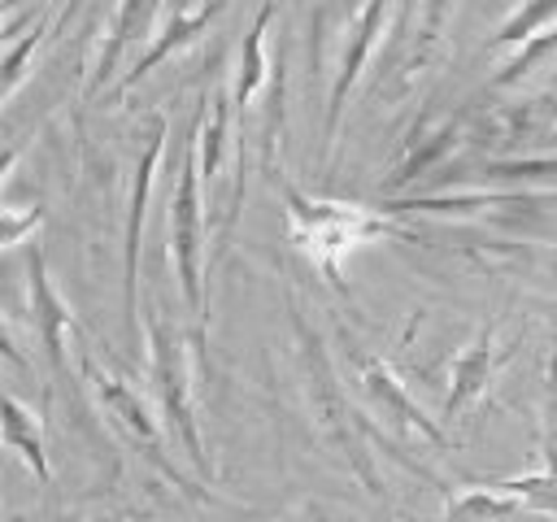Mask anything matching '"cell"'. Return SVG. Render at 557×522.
<instances>
[{"mask_svg":"<svg viewBox=\"0 0 557 522\" xmlns=\"http://www.w3.org/2000/svg\"><path fill=\"white\" fill-rule=\"evenodd\" d=\"M470 126V113L457 109V113H435V109H422L418 126L409 130L400 157L392 161V174H387V191H405V187H418V178H426L431 170H444L448 157L470 139L466 135Z\"/></svg>","mask_w":557,"mask_h":522,"instance_id":"obj_8","label":"cell"},{"mask_svg":"<svg viewBox=\"0 0 557 522\" xmlns=\"http://www.w3.org/2000/svg\"><path fill=\"white\" fill-rule=\"evenodd\" d=\"M83 378H87V391H91V400L100 405V413L135 444V448H144V457L152 461V465H161L174 483H183L187 487V478H178V470H174V461L165 457V444H170V435H165V426H161V413H152L148 405H144V396L126 383V378H117L113 370H104L91 352H83Z\"/></svg>","mask_w":557,"mask_h":522,"instance_id":"obj_7","label":"cell"},{"mask_svg":"<svg viewBox=\"0 0 557 522\" xmlns=\"http://www.w3.org/2000/svg\"><path fill=\"white\" fill-rule=\"evenodd\" d=\"M170 139V122L165 113H148V130L144 144L135 152V170H131V187H126V213H122V326L126 339H139V239H144V213H148V196H152V178L161 165Z\"/></svg>","mask_w":557,"mask_h":522,"instance_id":"obj_5","label":"cell"},{"mask_svg":"<svg viewBox=\"0 0 557 522\" xmlns=\"http://www.w3.org/2000/svg\"><path fill=\"white\" fill-rule=\"evenodd\" d=\"M357 383H361L366 400L374 405V413H379L392 431L413 435V439H426V444H435V448H448V431H444L435 418L422 413V405L405 391V383L396 378V370H392L383 357H361V361H357Z\"/></svg>","mask_w":557,"mask_h":522,"instance_id":"obj_10","label":"cell"},{"mask_svg":"<svg viewBox=\"0 0 557 522\" xmlns=\"http://www.w3.org/2000/svg\"><path fill=\"white\" fill-rule=\"evenodd\" d=\"M392 4L396 0H361L357 13L339 26L335 57H331V78H326V113H322V144H326V152L335 148V135H339L348 96H352L361 70L370 65V57H374V48H379V39L387 30Z\"/></svg>","mask_w":557,"mask_h":522,"instance_id":"obj_6","label":"cell"},{"mask_svg":"<svg viewBox=\"0 0 557 522\" xmlns=\"http://www.w3.org/2000/svg\"><path fill=\"white\" fill-rule=\"evenodd\" d=\"M557 26V0H522L492 35V48H522L527 39H535L540 30Z\"/></svg>","mask_w":557,"mask_h":522,"instance_id":"obj_19","label":"cell"},{"mask_svg":"<svg viewBox=\"0 0 557 522\" xmlns=\"http://www.w3.org/2000/svg\"><path fill=\"white\" fill-rule=\"evenodd\" d=\"M496 361H500V348H496V322H487V326H479L474 339L453 357V365H448V391H444V409H440V418L453 422V418H461L466 409H474V405L483 400L492 374H496Z\"/></svg>","mask_w":557,"mask_h":522,"instance_id":"obj_12","label":"cell"},{"mask_svg":"<svg viewBox=\"0 0 557 522\" xmlns=\"http://www.w3.org/2000/svg\"><path fill=\"white\" fill-rule=\"evenodd\" d=\"M152 9H157V0H117V9L109 13V26H104V44H100V52L91 61V74H87V91L104 87V78L117 70L122 52L148 30Z\"/></svg>","mask_w":557,"mask_h":522,"instance_id":"obj_14","label":"cell"},{"mask_svg":"<svg viewBox=\"0 0 557 522\" xmlns=\"http://www.w3.org/2000/svg\"><path fill=\"white\" fill-rule=\"evenodd\" d=\"M231 9V0H200V4H191V9H174L157 30H152V39H148V48L131 61V70L122 74V83H117V91L113 96H122V91H131L144 74H152L165 57H174L178 48H187L196 35H205L222 13Z\"/></svg>","mask_w":557,"mask_h":522,"instance_id":"obj_11","label":"cell"},{"mask_svg":"<svg viewBox=\"0 0 557 522\" xmlns=\"http://www.w3.org/2000/svg\"><path fill=\"white\" fill-rule=\"evenodd\" d=\"M26 313H30V331L39 335L52 383H61L65 378V335H74L78 322H74V309L65 304V296L52 287L39 244L26 248Z\"/></svg>","mask_w":557,"mask_h":522,"instance_id":"obj_9","label":"cell"},{"mask_svg":"<svg viewBox=\"0 0 557 522\" xmlns=\"http://www.w3.org/2000/svg\"><path fill=\"white\" fill-rule=\"evenodd\" d=\"M4 448H9L39 483H52V465H48V452H44L39 413H30L13 391H4Z\"/></svg>","mask_w":557,"mask_h":522,"instance_id":"obj_17","label":"cell"},{"mask_svg":"<svg viewBox=\"0 0 557 522\" xmlns=\"http://www.w3.org/2000/svg\"><path fill=\"white\" fill-rule=\"evenodd\" d=\"M492 487H500V492L518 496V500H522V509H535V513H557V457H553L544 470H535V474L500 478V483H492Z\"/></svg>","mask_w":557,"mask_h":522,"instance_id":"obj_20","label":"cell"},{"mask_svg":"<svg viewBox=\"0 0 557 522\" xmlns=\"http://www.w3.org/2000/svg\"><path fill=\"white\" fill-rule=\"evenodd\" d=\"M200 117L205 109L196 104L191 113V126L187 135L178 139V183L170 191V204H165V231H170V265L178 274V287H183V304L196 322V344L205 348V335H209V291H205V200H200Z\"/></svg>","mask_w":557,"mask_h":522,"instance_id":"obj_3","label":"cell"},{"mask_svg":"<svg viewBox=\"0 0 557 522\" xmlns=\"http://www.w3.org/2000/svg\"><path fill=\"white\" fill-rule=\"evenodd\" d=\"M78 4H83V0H65V4H61V13H57V26H61V30H65V22L78 13Z\"/></svg>","mask_w":557,"mask_h":522,"instance_id":"obj_24","label":"cell"},{"mask_svg":"<svg viewBox=\"0 0 557 522\" xmlns=\"http://www.w3.org/2000/svg\"><path fill=\"white\" fill-rule=\"evenodd\" d=\"M39 217H44V204H26V209L22 204H4L0 209V239H4V248L22 244V235L35 231Z\"/></svg>","mask_w":557,"mask_h":522,"instance_id":"obj_23","label":"cell"},{"mask_svg":"<svg viewBox=\"0 0 557 522\" xmlns=\"http://www.w3.org/2000/svg\"><path fill=\"white\" fill-rule=\"evenodd\" d=\"M205 117H200V174L213 183L222 178V161H226V148H231V113H235V96H231V83H213L209 96L200 100Z\"/></svg>","mask_w":557,"mask_h":522,"instance_id":"obj_16","label":"cell"},{"mask_svg":"<svg viewBox=\"0 0 557 522\" xmlns=\"http://www.w3.org/2000/svg\"><path fill=\"white\" fill-rule=\"evenodd\" d=\"M518 509H522L518 496H509V492H500V487H492V483H474V487H466L461 496H453L435 522H505V518H513Z\"/></svg>","mask_w":557,"mask_h":522,"instance_id":"obj_18","label":"cell"},{"mask_svg":"<svg viewBox=\"0 0 557 522\" xmlns=\"http://www.w3.org/2000/svg\"><path fill=\"white\" fill-rule=\"evenodd\" d=\"M144 331H148V374H152L161 426H165L170 444L183 448L191 470L200 478H213V457L205 448L200 418H196V405H191V352L200 357V344L187 339L174 322H165L157 309L144 318Z\"/></svg>","mask_w":557,"mask_h":522,"instance_id":"obj_4","label":"cell"},{"mask_svg":"<svg viewBox=\"0 0 557 522\" xmlns=\"http://www.w3.org/2000/svg\"><path fill=\"white\" fill-rule=\"evenodd\" d=\"M283 522H326V518H322V509H305V513H292Z\"/></svg>","mask_w":557,"mask_h":522,"instance_id":"obj_25","label":"cell"},{"mask_svg":"<svg viewBox=\"0 0 557 522\" xmlns=\"http://www.w3.org/2000/svg\"><path fill=\"white\" fill-rule=\"evenodd\" d=\"M61 26H57V17H48V22H39V26H30L17 44H9V52H4V100H13L17 96V87H22V78H26V61L57 35Z\"/></svg>","mask_w":557,"mask_h":522,"instance_id":"obj_22","label":"cell"},{"mask_svg":"<svg viewBox=\"0 0 557 522\" xmlns=\"http://www.w3.org/2000/svg\"><path fill=\"white\" fill-rule=\"evenodd\" d=\"M557 52V26H548V30H540L535 39H527L522 48H513V57L487 78V87H513V83H522L540 61H548Z\"/></svg>","mask_w":557,"mask_h":522,"instance_id":"obj_21","label":"cell"},{"mask_svg":"<svg viewBox=\"0 0 557 522\" xmlns=\"http://www.w3.org/2000/svg\"><path fill=\"white\" fill-rule=\"evenodd\" d=\"M270 174L278 178V191H283V213H287V239L313 261V270L326 278L331 291H348L344 287V252L366 244V239H383V235H405V226L383 213V209H366V204H352V200H322V196H309L300 191L283 165Z\"/></svg>","mask_w":557,"mask_h":522,"instance_id":"obj_2","label":"cell"},{"mask_svg":"<svg viewBox=\"0 0 557 522\" xmlns=\"http://www.w3.org/2000/svg\"><path fill=\"white\" fill-rule=\"evenodd\" d=\"M287 326H292V352H296V378H300V396H305V409H309V422H313V435L339 457V465L370 492V496H383V478L374 470V452H370V439L374 426L348 405V391L344 383L335 378V365L322 348V339L309 331L300 304H296V291H287Z\"/></svg>","mask_w":557,"mask_h":522,"instance_id":"obj_1","label":"cell"},{"mask_svg":"<svg viewBox=\"0 0 557 522\" xmlns=\"http://www.w3.org/2000/svg\"><path fill=\"white\" fill-rule=\"evenodd\" d=\"M487 130L509 148L505 157H522V148L557 135V91H535L513 104H500L487 117Z\"/></svg>","mask_w":557,"mask_h":522,"instance_id":"obj_13","label":"cell"},{"mask_svg":"<svg viewBox=\"0 0 557 522\" xmlns=\"http://www.w3.org/2000/svg\"><path fill=\"white\" fill-rule=\"evenodd\" d=\"M278 0H261L252 26L244 30L239 39V57H235V70H231V96H235V109H248L252 96L261 91V83L270 78V61H265V30H270V17H274Z\"/></svg>","mask_w":557,"mask_h":522,"instance_id":"obj_15","label":"cell"}]
</instances>
